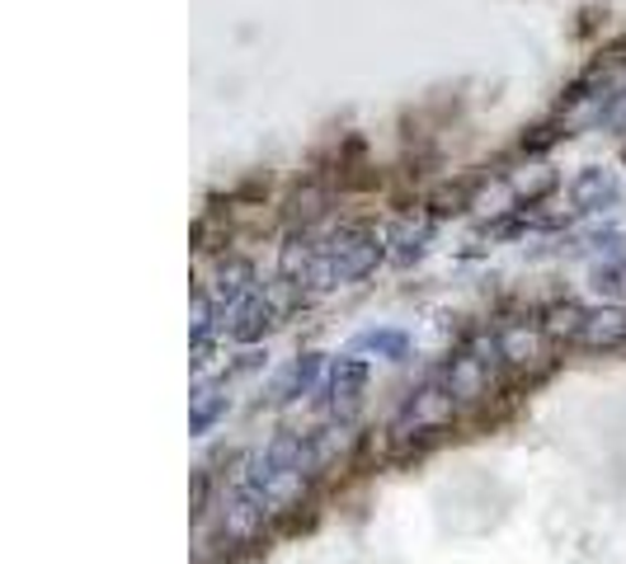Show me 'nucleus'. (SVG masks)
I'll return each instance as SVG.
<instances>
[{"instance_id": "nucleus-1", "label": "nucleus", "mask_w": 626, "mask_h": 564, "mask_svg": "<svg viewBox=\"0 0 626 564\" xmlns=\"http://www.w3.org/2000/svg\"><path fill=\"white\" fill-rule=\"evenodd\" d=\"M381 254H387V240H381L373 226H339V231L325 240V278H330V288H335V282L368 278L381 263Z\"/></svg>"}, {"instance_id": "nucleus-2", "label": "nucleus", "mask_w": 626, "mask_h": 564, "mask_svg": "<svg viewBox=\"0 0 626 564\" xmlns=\"http://www.w3.org/2000/svg\"><path fill=\"white\" fill-rule=\"evenodd\" d=\"M452 410H457V395H452L447 386H424V391L406 404V414L391 423L396 443H406V437H424V433H439L443 423H452Z\"/></svg>"}, {"instance_id": "nucleus-3", "label": "nucleus", "mask_w": 626, "mask_h": 564, "mask_svg": "<svg viewBox=\"0 0 626 564\" xmlns=\"http://www.w3.org/2000/svg\"><path fill=\"white\" fill-rule=\"evenodd\" d=\"M278 288H283V282H278ZM278 288L269 296L265 292H250L246 302L231 311V325H226V334H231L236 344H250V339H259V334H269L278 325V315L288 311V302H278Z\"/></svg>"}, {"instance_id": "nucleus-4", "label": "nucleus", "mask_w": 626, "mask_h": 564, "mask_svg": "<svg viewBox=\"0 0 626 564\" xmlns=\"http://www.w3.org/2000/svg\"><path fill=\"white\" fill-rule=\"evenodd\" d=\"M542 348H547L542 321H509V325H499V334H495V358L514 362V367L537 362V358H542Z\"/></svg>"}, {"instance_id": "nucleus-5", "label": "nucleus", "mask_w": 626, "mask_h": 564, "mask_svg": "<svg viewBox=\"0 0 626 564\" xmlns=\"http://www.w3.org/2000/svg\"><path fill=\"white\" fill-rule=\"evenodd\" d=\"M490 362L495 358H481V352H457L447 367V391L457 400H481L490 386Z\"/></svg>"}, {"instance_id": "nucleus-6", "label": "nucleus", "mask_w": 626, "mask_h": 564, "mask_svg": "<svg viewBox=\"0 0 626 564\" xmlns=\"http://www.w3.org/2000/svg\"><path fill=\"white\" fill-rule=\"evenodd\" d=\"M617 198V174L603 170V165H584L575 180H570V203L580 212H594V207H607Z\"/></svg>"}, {"instance_id": "nucleus-7", "label": "nucleus", "mask_w": 626, "mask_h": 564, "mask_svg": "<svg viewBox=\"0 0 626 564\" xmlns=\"http://www.w3.org/2000/svg\"><path fill=\"white\" fill-rule=\"evenodd\" d=\"M363 391H368V367L363 362H339L335 372H330V410L335 414H354Z\"/></svg>"}, {"instance_id": "nucleus-8", "label": "nucleus", "mask_w": 626, "mask_h": 564, "mask_svg": "<svg viewBox=\"0 0 626 564\" xmlns=\"http://www.w3.org/2000/svg\"><path fill=\"white\" fill-rule=\"evenodd\" d=\"M580 344L584 348H603V352L626 348V311H594V315H589V325H584V334H580Z\"/></svg>"}, {"instance_id": "nucleus-9", "label": "nucleus", "mask_w": 626, "mask_h": 564, "mask_svg": "<svg viewBox=\"0 0 626 564\" xmlns=\"http://www.w3.org/2000/svg\"><path fill=\"white\" fill-rule=\"evenodd\" d=\"M250 292H255V269H250L246 259H226V263H222V273H217V306L236 311Z\"/></svg>"}, {"instance_id": "nucleus-10", "label": "nucleus", "mask_w": 626, "mask_h": 564, "mask_svg": "<svg viewBox=\"0 0 626 564\" xmlns=\"http://www.w3.org/2000/svg\"><path fill=\"white\" fill-rule=\"evenodd\" d=\"M584 325H589V311H584V306H575V302H555V306L542 315L547 339H570V344H580Z\"/></svg>"}, {"instance_id": "nucleus-11", "label": "nucleus", "mask_w": 626, "mask_h": 564, "mask_svg": "<svg viewBox=\"0 0 626 564\" xmlns=\"http://www.w3.org/2000/svg\"><path fill=\"white\" fill-rule=\"evenodd\" d=\"M429 240H433V217H420V221L406 217V221L391 231V245H396L391 254L401 259V263H410V259H420V254L429 250Z\"/></svg>"}, {"instance_id": "nucleus-12", "label": "nucleus", "mask_w": 626, "mask_h": 564, "mask_svg": "<svg viewBox=\"0 0 626 564\" xmlns=\"http://www.w3.org/2000/svg\"><path fill=\"white\" fill-rule=\"evenodd\" d=\"M217 414H226V395H217L213 386H203V391L194 395V433H203Z\"/></svg>"}]
</instances>
